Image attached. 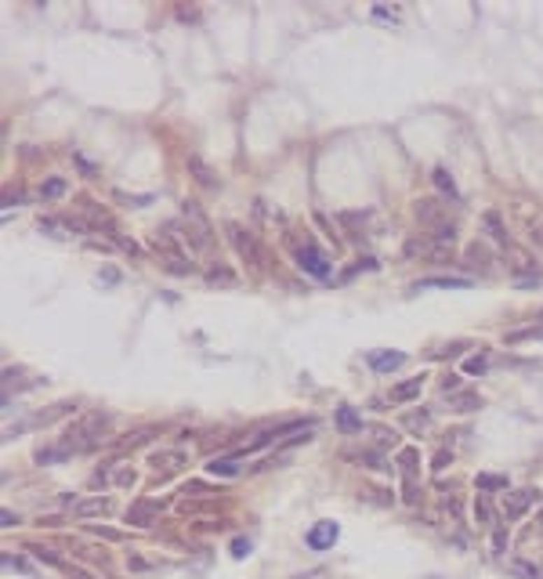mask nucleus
<instances>
[{"mask_svg":"<svg viewBox=\"0 0 543 579\" xmlns=\"http://www.w3.org/2000/svg\"><path fill=\"white\" fill-rule=\"evenodd\" d=\"M101 431H106V417H101V413H87V417H80L76 424L66 427V435H62V449H66V453H87V449L101 445V438H106Z\"/></svg>","mask_w":543,"mask_h":579,"instance_id":"nucleus-1","label":"nucleus"},{"mask_svg":"<svg viewBox=\"0 0 543 579\" xmlns=\"http://www.w3.org/2000/svg\"><path fill=\"white\" fill-rule=\"evenodd\" d=\"M181 221H185V235H189V243L199 253H211L214 250V225H211L206 210L196 200H185L181 203Z\"/></svg>","mask_w":543,"mask_h":579,"instance_id":"nucleus-2","label":"nucleus"},{"mask_svg":"<svg viewBox=\"0 0 543 579\" xmlns=\"http://www.w3.org/2000/svg\"><path fill=\"white\" fill-rule=\"evenodd\" d=\"M286 243H290V250H294V257H297V265L308 272V275H316V279H326L330 275V261H326V253L316 246L304 235V239H297V235H286Z\"/></svg>","mask_w":543,"mask_h":579,"instance_id":"nucleus-3","label":"nucleus"},{"mask_svg":"<svg viewBox=\"0 0 543 579\" xmlns=\"http://www.w3.org/2000/svg\"><path fill=\"white\" fill-rule=\"evenodd\" d=\"M149 246L167 261V268L171 272H178V275H185V272H192V265H185V250L178 246V239H174V232H153L149 235Z\"/></svg>","mask_w":543,"mask_h":579,"instance_id":"nucleus-4","label":"nucleus"},{"mask_svg":"<svg viewBox=\"0 0 543 579\" xmlns=\"http://www.w3.org/2000/svg\"><path fill=\"white\" fill-rule=\"evenodd\" d=\"M402 253L409 257V261H431V265H438V261H446V257H449L453 250H449V246H442L438 239H431V235L424 232V235H413V239H406Z\"/></svg>","mask_w":543,"mask_h":579,"instance_id":"nucleus-5","label":"nucleus"},{"mask_svg":"<svg viewBox=\"0 0 543 579\" xmlns=\"http://www.w3.org/2000/svg\"><path fill=\"white\" fill-rule=\"evenodd\" d=\"M413 214H416V221H421L428 232H438V228L453 225V221H449V207H446L442 200H435V196H424V200H416Z\"/></svg>","mask_w":543,"mask_h":579,"instance_id":"nucleus-6","label":"nucleus"},{"mask_svg":"<svg viewBox=\"0 0 543 579\" xmlns=\"http://www.w3.org/2000/svg\"><path fill=\"white\" fill-rule=\"evenodd\" d=\"M507 257H511V275L518 279V286H533V283H540V265H536V257L529 253V250H521V246H507Z\"/></svg>","mask_w":543,"mask_h":579,"instance_id":"nucleus-7","label":"nucleus"},{"mask_svg":"<svg viewBox=\"0 0 543 579\" xmlns=\"http://www.w3.org/2000/svg\"><path fill=\"white\" fill-rule=\"evenodd\" d=\"M225 232H228V243L236 246L239 257H246L250 265H261V257H265V253H261V246H258V235H254V232H246L239 221H228Z\"/></svg>","mask_w":543,"mask_h":579,"instance_id":"nucleus-8","label":"nucleus"},{"mask_svg":"<svg viewBox=\"0 0 543 579\" xmlns=\"http://www.w3.org/2000/svg\"><path fill=\"white\" fill-rule=\"evenodd\" d=\"M185 167H189V174H192V181H196V185H203V188H218V174H214V167L206 163L203 156L189 153V160H185Z\"/></svg>","mask_w":543,"mask_h":579,"instance_id":"nucleus-9","label":"nucleus"},{"mask_svg":"<svg viewBox=\"0 0 543 579\" xmlns=\"http://www.w3.org/2000/svg\"><path fill=\"white\" fill-rule=\"evenodd\" d=\"M337 525L333 522H319V525H311V532H308V547L311 550H330L333 543H337Z\"/></svg>","mask_w":543,"mask_h":579,"instance_id":"nucleus-10","label":"nucleus"},{"mask_svg":"<svg viewBox=\"0 0 543 579\" xmlns=\"http://www.w3.org/2000/svg\"><path fill=\"white\" fill-rule=\"evenodd\" d=\"M181 463H185L181 449H160V453H153V470H156V475H174V470H181Z\"/></svg>","mask_w":543,"mask_h":579,"instance_id":"nucleus-11","label":"nucleus"},{"mask_svg":"<svg viewBox=\"0 0 543 579\" xmlns=\"http://www.w3.org/2000/svg\"><path fill=\"white\" fill-rule=\"evenodd\" d=\"M536 496H540L536 489H521V492H511V496H507V503H504L507 518H511V522H514V518H521V514H526V510L536 503Z\"/></svg>","mask_w":543,"mask_h":579,"instance_id":"nucleus-12","label":"nucleus"},{"mask_svg":"<svg viewBox=\"0 0 543 579\" xmlns=\"http://www.w3.org/2000/svg\"><path fill=\"white\" fill-rule=\"evenodd\" d=\"M109 510H113L109 496H94V500H80L76 503V518H106Z\"/></svg>","mask_w":543,"mask_h":579,"instance_id":"nucleus-13","label":"nucleus"},{"mask_svg":"<svg viewBox=\"0 0 543 579\" xmlns=\"http://www.w3.org/2000/svg\"><path fill=\"white\" fill-rule=\"evenodd\" d=\"M421 391H424V377H409V380H402V384H395V388H391V402H413Z\"/></svg>","mask_w":543,"mask_h":579,"instance_id":"nucleus-14","label":"nucleus"},{"mask_svg":"<svg viewBox=\"0 0 543 579\" xmlns=\"http://www.w3.org/2000/svg\"><path fill=\"white\" fill-rule=\"evenodd\" d=\"M464 265H467V268H478V272L486 275V272L493 268V257H489V250H486L482 243H471L467 253H464Z\"/></svg>","mask_w":543,"mask_h":579,"instance_id":"nucleus-15","label":"nucleus"},{"mask_svg":"<svg viewBox=\"0 0 543 579\" xmlns=\"http://www.w3.org/2000/svg\"><path fill=\"white\" fill-rule=\"evenodd\" d=\"M406 362V355L402 351H373L369 355V366L377 370V373H388V370H399Z\"/></svg>","mask_w":543,"mask_h":579,"instance_id":"nucleus-16","label":"nucleus"},{"mask_svg":"<svg viewBox=\"0 0 543 579\" xmlns=\"http://www.w3.org/2000/svg\"><path fill=\"white\" fill-rule=\"evenodd\" d=\"M160 510H163V503H156V500L134 503V507L127 510V522H134V525H149V518H156Z\"/></svg>","mask_w":543,"mask_h":579,"instance_id":"nucleus-17","label":"nucleus"},{"mask_svg":"<svg viewBox=\"0 0 543 579\" xmlns=\"http://www.w3.org/2000/svg\"><path fill=\"white\" fill-rule=\"evenodd\" d=\"M482 225L489 228V235H493L500 246H511V235H507V228H504V221H500L496 210H486V214H482Z\"/></svg>","mask_w":543,"mask_h":579,"instance_id":"nucleus-18","label":"nucleus"},{"mask_svg":"<svg viewBox=\"0 0 543 579\" xmlns=\"http://www.w3.org/2000/svg\"><path fill=\"white\" fill-rule=\"evenodd\" d=\"M66 192H69V185L62 181V178H48L44 185H40V200H44V203H51V200H62V196H66Z\"/></svg>","mask_w":543,"mask_h":579,"instance_id":"nucleus-19","label":"nucleus"},{"mask_svg":"<svg viewBox=\"0 0 543 579\" xmlns=\"http://www.w3.org/2000/svg\"><path fill=\"white\" fill-rule=\"evenodd\" d=\"M428 286H442V290H464L467 286V279H421V283H416L413 290H428Z\"/></svg>","mask_w":543,"mask_h":579,"instance_id":"nucleus-20","label":"nucleus"},{"mask_svg":"<svg viewBox=\"0 0 543 579\" xmlns=\"http://www.w3.org/2000/svg\"><path fill=\"white\" fill-rule=\"evenodd\" d=\"M431 178H435V185L442 188L449 200H456V196H460V192H456V181L449 178V170H446V167H435V174H431Z\"/></svg>","mask_w":543,"mask_h":579,"instance_id":"nucleus-21","label":"nucleus"},{"mask_svg":"<svg viewBox=\"0 0 543 579\" xmlns=\"http://www.w3.org/2000/svg\"><path fill=\"white\" fill-rule=\"evenodd\" d=\"M337 424H341V431H359V427H362L359 413H355L351 405H341V410H337Z\"/></svg>","mask_w":543,"mask_h":579,"instance_id":"nucleus-22","label":"nucleus"},{"mask_svg":"<svg viewBox=\"0 0 543 579\" xmlns=\"http://www.w3.org/2000/svg\"><path fill=\"white\" fill-rule=\"evenodd\" d=\"M474 485L482 489V492H489V489H507V478H500V475H478Z\"/></svg>","mask_w":543,"mask_h":579,"instance_id":"nucleus-23","label":"nucleus"},{"mask_svg":"<svg viewBox=\"0 0 543 579\" xmlns=\"http://www.w3.org/2000/svg\"><path fill=\"white\" fill-rule=\"evenodd\" d=\"M529 337H543V326H529V330H511L504 340L507 344H518V340H529Z\"/></svg>","mask_w":543,"mask_h":579,"instance_id":"nucleus-24","label":"nucleus"},{"mask_svg":"<svg viewBox=\"0 0 543 579\" xmlns=\"http://www.w3.org/2000/svg\"><path fill=\"white\" fill-rule=\"evenodd\" d=\"M478 405H482V398H478V395H460V398L453 402V410L456 413H471V410H478Z\"/></svg>","mask_w":543,"mask_h":579,"instance_id":"nucleus-25","label":"nucleus"},{"mask_svg":"<svg viewBox=\"0 0 543 579\" xmlns=\"http://www.w3.org/2000/svg\"><path fill=\"white\" fill-rule=\"evenodd\" d=\"M211 475H239V463L236 460H214L211 463Z\"/></svg>","mask_w":543,"mask_h":579,"instance_id":"nucleus-26","label":"nucleus"},{"mask_svg":"<svg viewBox=\"0 0 543 579\" xmlns=\"http://www.w3.org/2000/svg\"><path fill=\"white\" fill-rule=\"evenodd\" d=\"M33 550V557H40V561H48V565H55V568H66V561H62L58 554H51V550H44V547H29Z\"/></svg>","mask_w":543,"mask_h":579,"instance_id":"nucleus-27","label":"nucleus"},{"mask_svg":"<svg viewBox=\"0 0 543 579\" xmlns=\"http://www.w3.org/2000/svg\"><path fill=\"white\" fill-rule=\"evenodd\" d=\"M399 463H402V475L413 478V475H416V449H406V453L399 456Z\"/></svg>","mask_w":543,"mask_h":579,"instance_id":"nucleus-28","label":"nucleus"},{"mask_svg":"<svg viewBox=\"0 0 543 579\" xmlns=\"http://www.w3.org/2000/svg\"><path fill=\"white\" fill-rule=\"evenodd\" d=\"M62 456H69L62 445H58V449H40V453H36V460H40V463H51V460H62Z\"/></svg>","mask_w":543,"mask_h":579,"instance_id":"nucleus-29","label":"nucleus"},{"mask_svg":"<svg viewBox=\"0 0 543 579\" xmlns=\"http://www.w3.org/2000/svg\"><path fill=\"white\" fill-rule=\"evenodd\" d=\"M206 279H211V283H236V275L228 272V268H211V272H206Z\"/></svg>","mask_w":543,"mask_h":579,"instance_id":"nucleus-30","label":"nucleus"},{"mask_svg":"<svg viewBox=\"0 0 543 579\" xmlns=\"http://www.w3.org/2000/svg\"><path fill=\"white\" fill-rule=\"evenodd\" d=\"M134 482H138V475H134V470H131V467H120V470H116V485H123V489H131Z\"/></svg>","mask_w":543,"mask_h":579,"instance_id":"nucleus-31","label":"nucleus"},{"mask_svg":"<svg viewBox=\"0 0 543 579\" xmlns=\"http://www.w3.org/2000/svg\"><path fill=\"white\" fill-rule=\"evenodd\" d=\"M464 370H467V373H482V370H486V355L467 358V362H464Z\"/></svg>","mask_w":543,"mask_h":579,"instance_id":"nucleus-32","label":"nucleus"},{"mask_svg":"<svg viewBox=\"0 0 543 579\" xmlns=\"http://www.w3.org/2000/svg\"><path fill=\"white\" fill-rule=\"evenodd\" d=\"M474 514L482 518V525H489V518H493V510H489V503H486V500H478V503H474Z\"/></svg>","mask_w":543,"mask_h":579,"instance_id":"nucleus-33","label":"nucleus"},{"mask_svg":"<svg viewBox=\"0 0 543 579\" xmlns=\"http://www.w3.org/2000/svg\"><path fill=\"white\" fill-rule=\"evenodd\" d=\"M514 572H518V575H529V579H543V575H540L533 565H526V561H514Z\"/></svg>","mask_w":543,"mask_h":579,"instance_id":"nucleus-34","label":"nucleus"},{"mask_svg":"<svg viewBox=\"0 0 543 579\" xmlns=\"http://www.w3.org/2000/svg\"><path fill=\"white\" fill-rule=\"evenodd\" d=\"M246 554H250V543L246 540H236L232 543V557H246Z\"/></svg>","mask_w":543,"mask_h":579,"instance_id":"nucleus-35","label":"nucleus"},{"mask_svg":"<svg viewBox=\"0 0 543 579\" xmlns=\"http://www.w3.org/2000/svg\"><path fill=\"white\" fill-rule=\"evenodd\" d=\"M456 388H460V377H456V373H449V377L442 380V391H456Z\"/></svg>","mask_w":543,"mask_h":579,"instance_id":"nucleus-36","label":"nucleus"},{"mask_svg":"<svg viewBox=\"0 0 543 579\" xmlns=\"http://www.w3.org/2000/svg\"><path fill=\"white\" fill-rule=\"evenodd\" d=\"M94 536H101V540H120V532L116 529H91Z\"/></svg>","mask_w":543,"mask_h":579,"instance_id":"nucleus-37","label":"nucleus"},{"mask_svg":"<svg viewBox=\"0 0 543 579\" xmlns=\"http://www.w3.org/2000/svg\"><path fill=\"white\" fill-rule=\"evenodd\" d=\"M449 460H453V456H449V453H438V456H435V463H431V467H435V470H442V467H446V463H449Z\"/></svg>","mask_w":543,"mask_h":579,"instance_id":"nucleus-38","label":"nucleus"},{"mask_svg":"<svg viewBox=\"0 0 543 579\" xmlns=\"http://www.w3.org/2000/svg\"><path fill=\"white\" fill-rule=\"evenodd\" d=\"M504 540H507V536H504V529H496V536H493V547H496V550H504Z\"/></svg>","mask_w":543,"mask_h":579,"instance_id":"nucleus-39","label":"nucleus"},{"mask_svg":"<svg viewBox=\"0 0 543 579\" xmlns=\"http://www.w3.org/2000/svg\"><path fill=\"white\" fill-rule=\"evenodd\" d=\"M11 525H18V518H15L11 510H4V529H11Z\"/></svg>","mask_w":543,"mask_h":579,"instance_id":"nucleus-40","label":"nucleus"}]
</instances>
